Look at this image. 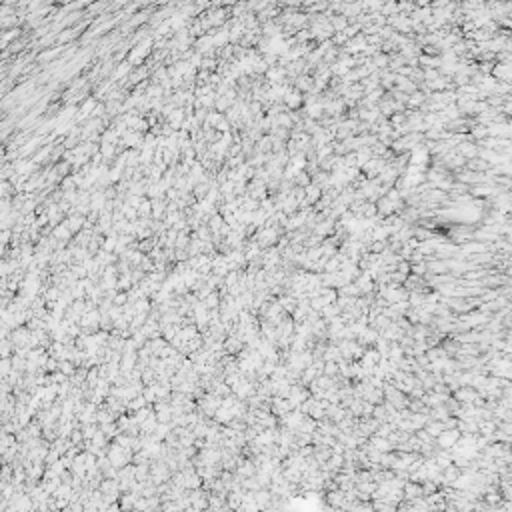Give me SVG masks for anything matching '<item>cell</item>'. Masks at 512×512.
Masks as SVG:
<instances>
[{"label": "cell", "mask_w": 512, "mask_h": 512, "mask_svg": "<svg viewBox=\"0 0 512 512\" xmlns=\"http://www.w3.org/2000/svg\"><path fill=\"white\" fill-rule=\"evenodd\" d=\"M402 492H404V498H406L408 502L418 500V498H424V488H422V484H420V482H414V480L406 482L404 488H402Z\"/></svg>", "instance_id": "obj_1"}, {"label": "cell", "mask_w": 512, "mask_h": 512, "mask_svg": "<svg viewBox=\"0 0 512 512\" xmlns=\"http://www.w3.org/2000/svg\"><path fill=\"white\" fill-rule=\"evenodd\" d=\"M346 494L348 492H344L340 488H336V490H330L328 492V504L332 506V508H342L344 510V506H346Z\"/></svg>", "instance_id": "obj_2"}, {"label": "cell", "mask_w": 512, "mask_h": 512, "mask_svg": "<svg viewBox=\"0 0 512 512\" xmlns=\"http://www.w3.org/2000/svg\"><path fill=\"white\" fill-rule=\"evenodd\" d=\"M460 478V470H458V466L454 464H450L448 468H444V472H442V482L444 484H450V486H454V482Z\"/></svg>", "instance_id": "obj_3"}, {"label": "cell", "mask_w": 512, "mask_h": 512, "mask_svg": "<svg viewBox=\"0 0 512 512\" xmlns=\"http://www.w3.org/2000/svg\"><path fill=\"white\" fill-rule=\"evenodd\" d=\"M458 430H450V432H444L442 436H440V444L442 446H452L456 440H458Z\"/></svg>", "instance_id": "obj_4"}]
</instances>
